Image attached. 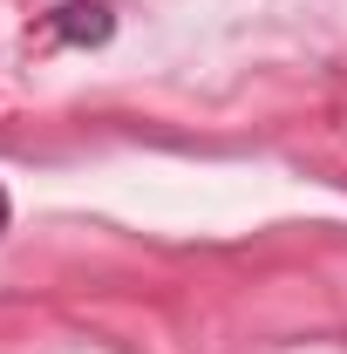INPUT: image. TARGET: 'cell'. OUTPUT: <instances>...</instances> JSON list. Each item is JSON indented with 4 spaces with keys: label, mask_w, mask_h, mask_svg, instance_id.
Returning a JSON list of instances; mask_svg holds the SVG:
<instances>
[{
    "label": "cell",
    "mask_w": 347,
    "mask_h": 354,
    "mask_svg": "<svg viewBox=\"0 0 347 354\" xmlns=\"http://www.w3.org/2000/svg\"><path fill=\"white\" fill-rule=\"evenodd\" d=\"M109 28H116V21H109L102 0H68V7L55 14V35L75 41V48H102V41H109Z\"/></svg>",
    "instance_id": "1"
},
{
    "label": "cell",
    "mask_w": 347,
    "mask_h": 354,
    "mask_svg": "<svg viewBox=\"0 0 347 354\" xmlns=\"http://www.w3.org/2000/svg\"><path fill=\"white\" fill-rule=\"evenodd\" d=\"M0 232H7V191H0Z\"/></svg>",
    "instance_id": "2"
}]
</instances>
